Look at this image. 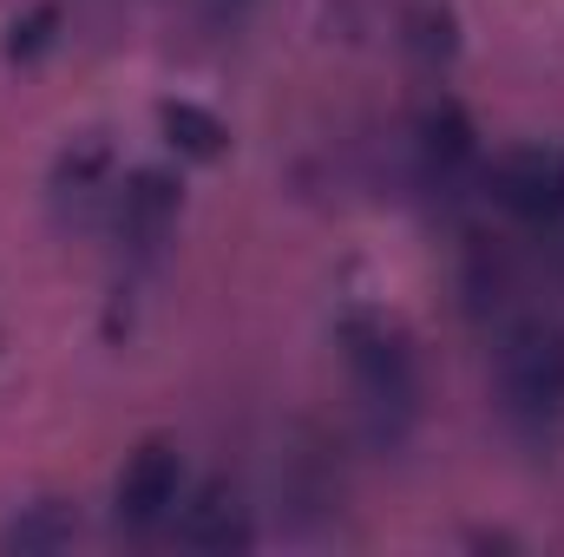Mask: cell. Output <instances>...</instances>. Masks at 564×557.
Returning <instances> with one entry per match:
<instances>
[{"label": "cell", "mask_w": 564, "mask_h": 557, "mask_svg": "<svg viewBox=\"0 0 564 557\" xmlns=\"http://www.w3.org/2000/svg\"><path fill=\"white\" fill-rule=\"evenodd\" d=\"M473 302H492V394H499V419L506 433L552 459L564 446V315L539 308V302H519L506 263H492L486 250L473 256Z\"/></svg>", "instance_id": "1"}, {"label": "cell", "mask_w": 564, "mask_h": 557, "mask_svg": "<svg viewBox=\"0 0 564 557\" xmlns=\"http://www.w3.org/2000/svg\"><path fill=\"white\" fill-rule=\"evenodd\" d=\"M335 341H341V368L355 381L368 433L381 446H408L426 419V368L408 321H394L388 308H348Z\"/></svg>", "instance_id": "2"}, {"label": "cell", "mask_w": 564, "mask_h": 557, "mask_svg": "<svg viewBox=\"0 0 564 557\" xmlns=\"http://www.w3.org/2000/svg\"><path fill=\"white\" fill-rule=\"evenodd\" d=\"M479 197L539 243H564V144H512L486 157Z\"/></svg>", "instance_id": "3"}, {"label": "cell", "mask_w": 564, "mask_h": 557, "mask_svg": "<svg viewBox=\"0 0 564 557\" xmlns=\"http://www.w3.org/2000/svg\"><path fill=\"white\" fill-rule=\"evenodd\" d=\"M414 164H421V184L440 204H459V197L479 190L486 144H479V125H473V112L459 99H433L414 119Z\"/></svg>", "instance_id": "4"}, {"label": "cell", "mask_w": 564, "mask_h": 557, "mask_svg": "<svg viewBox=\"0 0 564 557\" xmlns=\"http://www.w3.org/2000/svg\"><path fill=\"white\" fill-rule=\"evenodd\" d=\"M184 492H191L184 452H177L171 439H144L139 452L119 466V479H112V525H119L126 538H158V532L177 518Z\"/></svg>", "instance_id": "5"}, {"label": "cell", "mask_w": 564, "mask_h": 557, "mask_svg": "<svg viewBox=\"0 0 564 557\" xmlns=\"http://www.w3.org/2000/svg\"><path fill=\"white\" fill-rule=\"evenodd\" d=\"M177 217H184V184L177 171L164 164H139L112 184V243L126 250V263H158L164 243L177 237Z\"/></svg>", "instance_id": "6"}, {"label": "cell", "mask_w": 564, "mask_h": 557, "mask_svg": "<svg viewBox=\"0 0 564 557\" xmlns=\"http://www.w3.org/2000/svg\"><path fill=\"white\" fill-rule=\"evenodd\" d=\"M171 532H177V545H191V551H243V545H250V505H243L224 479H210V485L184 492Z\"/></svg>", "instance_id": "7"}, {"label": "cell", "mask_w": 564, "mask_h": 557, "mask_svg": "<svg viewBox=\"0 0 564 557\" xmlns=\"http://www.w3.org/2000/svg\"><path fill=\"white\" fill-rule=\"evenodd\" d=\"M158 132H164V144L177 157H191V164H217L230 151V125L210 106H197V99H164L158 106Z\"/></svg>", "instance_id": "8"}, {"label": "cell", "mask_w": 564, "mask_h": 557, "mask_svg": "<svg viewBox=\"0 0 564 557\" xmlns=\"http://www.w3.org/2000/svg\"><path fill=\"white\" fill-rule=\"evenodd\" d=\"M106 190H112V144H106V139H86L79 151H66V157H59L53 204H73V210H86V204H99Z\"/></svg>", "instance_id": "9"}, {"label": "cell", "mask_w": 564, "mask_h": 557, "mask_svg": "<svg viewBox=\"0 0 564 557\" xmlns=\"http://www.w3.org/2000/svg\"><path fill=\"white\" fill-rule=\"evenodd\" d=\"M73 532H79V518H73L59 499H40V505H26V512L0 532V545H7V551H59V545H73Z\"/></svg>", "instance_id": "10"}, {"label": "cell", "mask_w": 564, "mask_h": 557, "mask_svg": "<svg viewBox=\"0 0 564 557\" xmlns=\"http://www.w3.org/2000/svg\"><path fill=\"white\" fill-rule=\"evenodd\" d=\"M53 40H59V7L40 0L33 13H20V20L7 26V59H40Z\"/></svg>", "instance_id": "11"}, {"label": "cell", "mask_w": 564, "mask_h": 557, "mask_svg": "<svg viewBox=\"0 0 564 557\" xmlns=\"http://www.w3.org/2000/svg\"><path fill=\"white\" fill-rule=\"evenodd\" d=\"M408 26H414V33H408V46L421 53L426 66L453 59V46H459V40H453V13H440V7H414V13H408Z\"/></svg>", "instance_id": "12"}, {"label": "cell", "mask_w": 564, "mask_h": 557, "mask_svg": "<svg viewBox=\"0 0 564 557\" xmlns=\"http://www.w3.org/2000/svg\"><path fill=\"white\" fill-rule=\"evenodd\" d=\"M204 13H210L217 26H230V20H243V13H250V0H204Z\"/></svg>", "instance_id": "13"}]
</instances>
